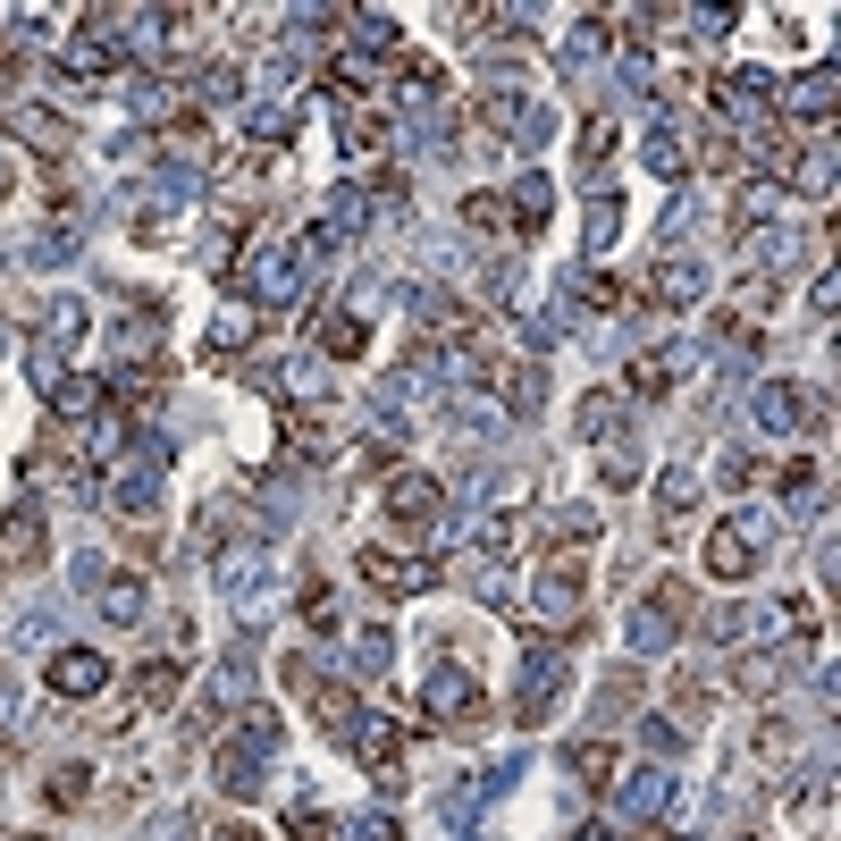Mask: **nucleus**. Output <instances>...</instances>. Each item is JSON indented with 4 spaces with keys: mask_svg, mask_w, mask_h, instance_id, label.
Returning a JSON list of instances; mask_svg holds the SVG:
<instances>
[{
    "mask_svg": "<svg viewBox=\"0 0 841 841\" xmlns=\"http://www.w3.org/2000/svg\"><path fill=\"white\" fill-rule=\"evenodd\" d=\"M43 564V513L34 505H18L9 513V530H0V573H34Z\"/></svg>",
    "mask_w": 841,
    "mask_h": 841,
    "instance_id": "obj_1",
    "label": "nucleus"
},
{
    "mask_svg": "<svg viewBox=\"0 0 841 841\" xmlns=\"http://www.w3.org/2000/svg\"><path fill=\"white\" fill-rule=\"evenodd\" d=\"M438 716H446V723H480V707H488V698H480V682H463V673H438Z\"/></svg>",
    "mask_w": 841,
    "mask_h": 841,
    "instance_id": "obj_2",
    "label": "nucleus"
},
{
    "mask_svg": "<svg viewBox=\"0 0 841 841\" xmlns=\"http://www.w3.org/2000/svg\"><path fill=\"white\" fill-rule=\"evenodd\" d=\"M101 673H110V665H101L93 649H76V656H59V665H51V690H76V698H93V690H101Z\"/></svg>",
    "mask_w": 841,
    "mask_h": 841,
    "instance_id": "obj_3",
    "label": "nucleus"
},
{
    "mask_svg": "<svg viewBox=\"0 0 841 841\" xmlns=\"http://www.w3.org/2000/svg\"><path fill=\"white\" fill-rule=\"evenodd\" d=\"M430 505H438L430 480H387V513L396 522H430Z\"/></svg>",
    "mask_w": 841,
    "mask_h": 841,
    "instance_id": "obj_4",
    "label": "nucleus"
},
{
    "mask_svg": "<svg viewBox=\"0 0 841 841\" xmlns=\"http://www.w3.org/2000/svg\"><path fill=\"white\" fill-rule=\"evenodd\" d=\"M707 564H716L723 580H741L749 573V539H741V530H716V539H707Z\"/></svg>",
    "mask_w": 841,
    "mask_h": 841,
    "instance_id": "obj_5",
    "label": "nucleus"
},
{
    "mask_svg": "<svg viewBox=\"0 0 841 841\" xmlns=\"http://www.w3.org/2000/svg\"><path fill=\"white\" fill-rule=\"evenodd\" d=\"M320 345H329V354H362V320H320Z\"/></svg>",
    "mask_w": 841,
    "mask_h": 841,
    "instance_id": "obj_6",
    "label": "nucleus"
},
{
    "mask_svg": "<svg viewBox=\"0 0 841 841\" xmlns=\"http://www.w3.org/2000/svg\"><path fill=\"white\" fill-rule=\"evenodd\" d=\"M673 379V362L665 354H649V362H631V387H640V396H656V387Z\"/></svg>",
    "mask_w": 841,
    "mask_h": 841,
    "instance_id": "obj_7",
    "label": "nucleus"
},
{
    "mask_svg": "<svg viewBox=\"0 0 841 841\" xmlns=\"http://www.w3.org/2000/svg\"><path fill=\"white\" fill-rule=\"evenodd\" d=\"M219 841H253V833H244V825H228V833H219Z\"/></svg>",
    "mask_w": 841,
    "mask_h": 841,
    "instance_id": "obj_8",
    "label": "nucleus"
}]
</instances>
